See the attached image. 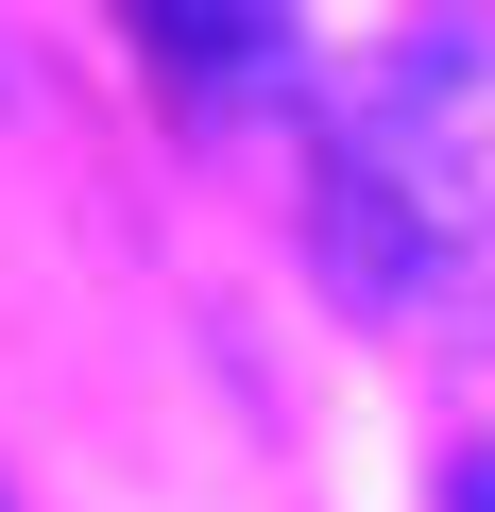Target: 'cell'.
<instances>
[{"label": "cell", "mask_w": 495, "mask_h": 512, "mask_svg": "<svg viewBox=\"0 0 495 512\" xmlns=\"http://www.w3.org/2000/svg\"><path fill=\"white\" fill-rule=\"evenodd\" d=\"M444 512H495V444H461V478H444Z\"/></svg>", "instance_id": "3957f363"}, {"label": "cell", "mask_w": 495, "mask_h": 512, "mask_svg": "<svg viewBox=\"0 0 495 512\" xmlns=\"http://www.w3.org/2000/svg\"><path fill=\"white\" fill-rule=\"evenodd\" d=\"M137 52H171L188 103H274V86H291V18H188V0H154Z\"/></svg>", "instance_id": "7a4b0ae2"}, {"label": "cell", "mask_w": 495, "mask_h": 512, "mask_svg": "<svg viewBox=\"0 0 495 512\" xmlns=\"http://www.w3.org/2000/svg\"><path fill=\"white\" fill-rule=\"evenodd\" d=\"M308 256L359 325L495 359V18H427L325 103Z\"/></svg>", "instance_id": "6da1fadb"}]
</instances>
